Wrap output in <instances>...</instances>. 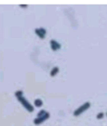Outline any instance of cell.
Listing matches in <instances>:
<instances>
[{
  "mask_svg": "<svg viewBox=\"0 0 107 126\" xmlns=\"http://www.w3.org/2000/svg\"><path fill=\"white\" fill-rule=\"evenodd\" d=\"M15 97L17 98V100H18L19 102L21 103V105L28 111L29 113H32V112H33L34 107L31 105V104H30V103L27 101L26 98L24 96V92H23L22 90L16 91V92L15 93Z\"/></svg>",
  "mask_w": 107,
  "mask_h": 126,
  "instance_id": "obj_1",
  "label": "cell"
},
{
  "mask_svg": "<svg viewBox=\"0 0 107 126\" xmlns=\"http://www.w3.org/2000/svg\"><path fill=\"white\" fill-rule=\"evenodd\" d=\"M49 118H50V113L46 110H41L37 114V117L33 120V124L35 125H40Z\"/></svg>",
  "mask_w": 107,
  "mask_h": 126,
  "instance_id": "obj_2",
  "label": "cell"
},
{
  "mask_svg": "<svg viewBox=\"0 0 107 126\" xmlns=\"http://www.w3.org/2000/svg\"><path fill=\"white\" fill-rule=\"evenodd\" d=\"M90 106H91L90 103L86 102L85 104H83V105H81V106H79L77 109H76V110H75V112H74V115L76 116H76H79L81 113H83L84 112H86L88 108H90Z\"/></svg>",
  "mask_w": 107,
  "mask_h": 126,
  "instance_id": "obj_3",
  "label": "cell"
},
{
  "mask_svg": "<svg viewBox=\"0 0 107 126\" xmlns=\"http://www.w3.org/2000/svg\"><path fill=\"white\" fill-rule=\"evenodd\" d=\"M35 31V33H36L37 36H39L40 39H44L45 36H46V34H47V31H46V29H44V28H36V29L34 30Z\"/></svg>",
  "mask_w": 107,
  "mask_h": 126,
  "instance_id": "obj_4",
  "label": "cell"
},
{
  "mask_svg": "<svg viewBox=\"0 0 107 126\" xmlns=\"http://www.w3.org/2000/svg\"><path fill=\"white\" fill-rule=\"evenodd\" d=\"M50 48H51V50H52L53 51H57V50H60V47H61V45L58 42H56L55 40H50Z\"/></svg>",
  "mask_w": 107,
  "mask_h": 126,
  "instance_id": "obj_5",
  "label": "cell"
},
{
  "mask_svg": "<svg viewBox=\"0 0 107 126\" xmlns=\"http://www.w3.org/2000/svg\"><path fill=\"white\" fill-rule=\"evenodd\" d=\"M42 105H43V103H42V100L39 99V98H37V99L34 100V105H35L36 107H42Z\"/></svg>",
  "mask_w": 107,
  "mask_h": 126,
  "instance_id": "obj_6",
  "label": "cell"
},
{
  "mask_svg": "<svg viewBox=\"0 0 107 126\" xmlns=\"http://www.w3.org/2000/svg\"><path fill=\"white\" fill-rule=\"evenodd\" d=\"M59 71H60L59 68H58V67H54V68L51 69V71H50V77H55L59 73Z\"/></svg>",
  "mask_w": 107,
  "mask_h": 126,
  "instance_id": "obj_7",
  "label": "cell"
},
{
  "mask_svg": "<svg viewBox=\"0 0 107 126\" xmlns=\"http://www.w3.org/2000/svg\"><path fill=\"white\" fill-rule=\"evenodd\" d=\"M20 6H21V7H27L28 5H20Z\"/></svg>",
  "mask_w": 107,
  "mask_h": 126,
  "instance_id": "obj_8",
  "label": "cell"
}]
</instances>
